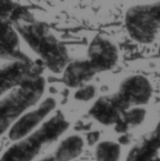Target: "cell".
Wrapping results in <instances>:
<instances>
[{"label": "cell", "mask_w": 160, "mask_h": 161, "mask_svg": "<svg viewBox=\"0 0 160 161\" xmlns=\"http://www.w3.org/2000/svg\"><path fill=\"white\" fill-rule=\"evenodd\" d=\"M83 140L79 135H71L65 139L58 146L53 159L70 160L80 156L83 149Z\"/></svg>", "instance_id": "8fae6325"}, {"label": "cell", "mask_w": 160, "mask_h": 161, "mask_svg": "<svg viewBox=\"0 0 160 161\" xmlns=\"http://www.w3.org/2000/svg\"><path fill=\"white\" fill-rule=\"evenodd\" d=\"M128 135L127 134H124L123 137H121L119 139V142H120L122 144H127L129 142V140H128Z\"/></svg>", "instance_id": "ac0fdd59"}, {"label": "cell", "mask_w": 160, "mask_h": 161, "mask_svg": "<svg viewBox=\"0 0 160 161\" xmlns=\"http://www.w3.org/2000/svg\"><path fill=\"white\" fill-rule=\"evenodd\" d=\"M89 62L97 72L112 69L118 61V49L108 39L97 36L88 48Z\"/></svg>", "instance_id": "8992f818"}, {"label": "cell", "mask_w": 160, "mask_h": 161, "mask_svg": "<svg viewBox=\"0 0 160 161\" xmlns=\"http://www.w3.org/2000/svg\"><path fill=\"white\" fill-rule=\"evenodd\" d=\"M45 90V80L33 75L0 100V136L23 114L35 105Z\"/></svg>", "instance_id": "7a4b0ae2"}, {"label": "cell", "mask_w": 160, "mask_h": 161, "mask_svg": "<svg viewBox=\"0 0 160 161\" xmlns=\"http://www.w3.org/2000/svg\"><path fill=\"white\" fill-rule=\"evenodd\" d=\"M158 52H159V54H160V46H159V49H158Z\"/></svg>", "instance_id": "d6986e66"}, {"label": "cell", "mask_w": 160, "mask_h": 161, "mask_svg": "<svg viewBox=\"0 0 160 161\" xmlns=\"http://www.w3.org/2000/svg\"><path fill=\"white\" fill-rule=\"evenodd\" d=\"M69 126V123L61 113H58L45 122L38 130L32 134H28L22 141L8 149L1 159L8 161L32 160L46 145L56 141L63 135Z\"/></svg>", "instance_id": "6da1fadb"}, {"label": "cell", "mask_w": 160, "mask_h": 161, "mask_svg": "<svg viewBox=\"0 0 160 161\" xmlns=\"http://www.w3.org/2000/svg\"><path fill=\"white\" fill-rule=\"evenodd\" d=\"M150 138L152 139V141L154 142V143L160 148V122L157 124L154 133L150 136Z\"/></svg>", "instance_id": "2e32d148"}, {"label": "cell", "mask_w": 160, "mask_h": 161, "mask_svg": "<svg viewBox=\"0 0 160 161\" xmlns=\"http://www.w3.org/2000/svg\"><path fill=\"white\" fill-rule=\"evenodd\" d=\"M19 30L30 47L42 56L50 69L58 73L66 67L69 59L66 49L48 34L46 29L39 26H24Z\"/></svg>", "instance_id": "277c9868"}, {"label": "cell", "mask_w": 160, "mask_h": 161, "mask_svg": "<svg viewBox=\"0 0 160 161\" xmlns=\"http://www.w3.org/2000/svg\"><path fill=\"white\" fill-rule=\"evenodd\" d=\"M55 106L56 100L51 97H47L38 109L25 114L12 125L8 132L9 139L11 141H19L26 137L50 114Z\"/></svg>", "instance_id": "52a82bcc"}, {"label": "cell", "mask_w": 160, "mask_h": 161, "mask_svg": "<svg viewBox=\"0 0 160 161\" xmlns=\"http://www.w3.org/2000/svg\"><path fill=\"white\" fill-rule=\"evenodd\" d=\"M121 99L129 108L147 104L152 97L153 86L146 77L133 75L122 81L117 93Z\"/></svg>", "instance_id": "5b68a950"}, {"label": "cell", "mask_w": 160, "mask_h": 161, "mask_svg": "<svg viewBox=\"0 0 160 161\" xmlns=\"http://www.w3.org/2000/svg\"><path fill=\"white\" fill-rule=\"evenodd\" d=\"M146 111L143 108L138 106L132 108L131 110H125L119 120L122 121L129 129L130 127L141 125L144 121Z\"/></svg>", "instance_id": "5bb4252c"}, {"label": "cell", "mask_w": 160, "mask_h": 161, "mask_svg": "<svg viewBox=\"0 0 160 161\" xmlns=\"http://www.w3.org/2000/svg\"><path fill=\"white\" fill-rule=\"evenodd\" d=\"M158 147L150 137L135 145L127 155V160H152L157 154Z\"/></svg>", "instance_id": "7c38bea8"}, {"label": "cell", "mask_w": 160, "mask_h": 161, "mask_svg": "<svg viewBox=\"0 0 160 161\" xmlns=\"http://www.w3.org/2000/svg\"><path fill=\"white\" fill-rule=\"evenodd\" d=\"M124 25L132 40L151 43L160 28V1L129 8L124 16Z\"/></svg>", "instance_id": "3957f363"}, {"label": "cell", "mask_w": 160, "mask_h": 161, "mask_svg": "<svg viewBox=\"0 0 160 161\" xmlns=\"http://www.w3.org/2000/svg\"><path fill=\"white\" fill-rule=\"evenodd\" d=\"M97 71L94 69L89 60L75 61L66 66L64 71V82L69 87H80L90 80Z\"/></svg>", "instance_id": "30bf717a"}, {"label": "cell", "mask_w": 160, "mask_h": 161, "mask_svg": "<svg viewBox=\"0 0 160 161\" xmlns=\"http://www.w3.org/2000/svg\"><path fill=\"white\" fill-rule=\"evenodd\" d=\"M128 107L118 94L99 97L89 111V114L102 125H114Z\"/></svg>", "instance_id": "9c48e42d"}, {"label": "cell", "mask_w": 160, "mask_h": 161, "mask_svg": "<svg viewBox=\"0 0 160 161\" xmlns=\"http://www.w3.org/2000/svg\"><path fill=\"white\" fill-rule=\"evenodd\" d=\"M120 155V144L114 142L104 141L96 147V157L98 160H118Z\"/></svg>", "instance_id": "4fadbf2b"}, {"label": "cell", "mask_w": 160, "mask_h": 161, "mask_svg": "<svg viewBox=\"0 0 160 161\" xmlns=\"http://www.w3.org/2000/svg\"><path fill=\"white\" fill-rule=\"evenodd\" d=\"M99 136H100V134H99L98 131H94V132L89 133L88 136H87V142H88V143H89L90 145L95 144V143L98 141Z\"/></svg>", "instance_id": "e0dca14e"}, {"label": "cell", "mask_w": 160, "mask_h": 161, "mask_svg": "<svg viewBox=\"0 0 160 161\" xmlns=\"http://www.w3.org/2000/svg\"><path fill=\"white\" fill-rule=\"evenodd\" d=\"M31 62L25 57L17 58L0 66V96L14 86L20 85L29 77L36 75Z\"/></svg>", "instance_id": "ba28073f"}, {"label": "cell", "mask_w": 160, "mask_h": 161, "mask_svg": "<svg viewBox=\"0 0 160 161\" xmlns=\"http://www.w3.org/2000/svg\"><path fill=\"white\" fill-rule=\"evenodd\" d=\"M96 93L97 89L94 85H85L78 89L74 95V97L80 101H89L96 96Z\"/></svg>", "instance_id": "9a60e30c"}]
</instances>
